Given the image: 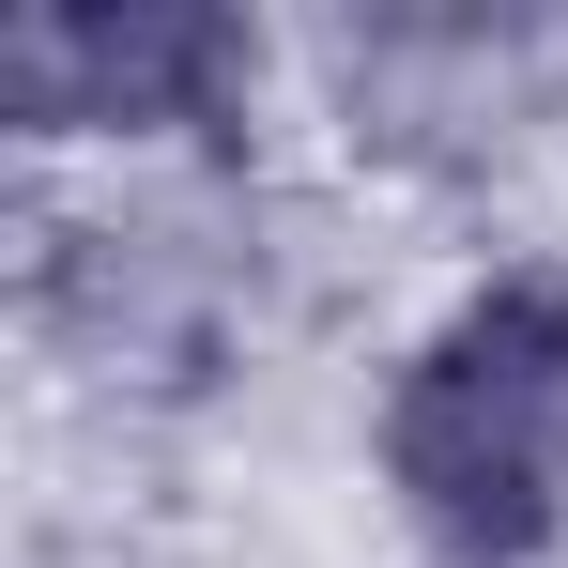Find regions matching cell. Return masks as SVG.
I'll return each instance as SVG.
<instances>
[{
  "label": "cell",
  "mask_w": 568,
  "mask_h": 568,
  "mask_svg": "<svg viewBox=\"0 0 568 568\" xmlns=\"http://www.w3.org/2000/svg\"><path fill=\"white\" fill-rule=\"evenodd\" d=\"M384 491L446 568H538L568 538V262L476 277L399 354Z\"/></svg>",
  "instance_id": "1"
},
{
  "label": "cell",
  "mask_w": 568,
  "mask_h": 568,
  "mask_svg": "<svg viewBox=\"0 0 568 568\" xmlns=\"http://www.w3.org/2000/svg\"><path fill=\"white\" fill-rule=\"evenodd\" d=\"M246 78V31L200 0H31L0 31V108L31 139H93V123H215Z\"/></svg>",
  "instance_id": "2"
}]
</instances>
